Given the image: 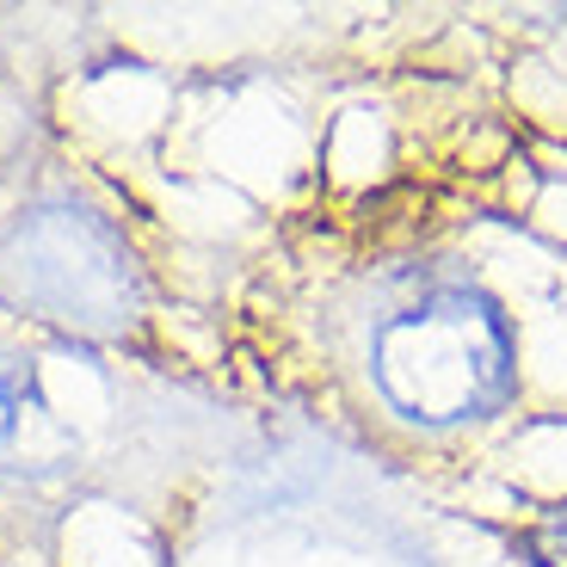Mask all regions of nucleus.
<instances>
[{
  "label": "nucleus",
  "instance_id": "f257e3e1",
  "mask_svg": "<svg viewBox=\"0 0 567 567\" xmlns=\"http://www.w3.org/2000/svg\"><path fill=\"white\" fill-rule=\"evenodd\" d=\"M370 383L413 425H463L512 395V333L468 284L432 278L370 327Z\"/></svg>",
  "mask_w": 567,
  "mask_h": 567
}]
</instances>
